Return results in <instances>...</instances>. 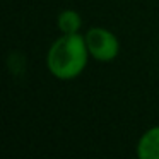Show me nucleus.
Wrapping results in <instances>:
<instances>
[{"label": "nucleus", "mask_w": 159, "mask_h": 159, "mask_svg": "<svg viewBox=\"0 0 159 159\" xmlns=\"http://www.w3.org/2000/svg\"><path fill=\"white\" fill-rule=\"evenodd\" d=\"M57 28L62 34H75L82 29V16L74 9H63L57 16Z\"/></svg>", "instance_id": "obj_4"}, {"label": "nucleus", "mask_w": 159, "mask_h": 159, "mask_svg": "<svg viewBox=\"0 0 159 159\" xmlns=\"http://www.w3.org/2000/svg\"><path fill=\"white\" fill-rule=\"evenodd\" d=\"M91 55L82 33L62 34L50 45L46 53L48 72L58 80L77 79L86 70Z\"/></svg>", "instance_id": "obj_1"}, {"label": "nucleus", "mask_w": 159, "mask_h": 159, "mask_svg": "<svg viewBox=\"0 0 159 159\" xmlns=\"http://www.w3.org/2000/svg\"><path fill=\"white\" fill-rule=\"evenodd\" d=\"M86 38V45L89 50L91 58L98 60V62H113L118 55H120V39L113 31L101 26H94L89 28L84 34Z\"/></svg>", "instance_id": "obj_2"}, {"label": "nucleus", "mask_w": 159, "mask_h": 159, "mask_svg": "<svg viewBox=\"0 0 159 159\" xmlns=\"http://www.w3.org/2000/svg\"><path fill=\"white\" fill-rule=\"evenodd\" d=\"M135 152L140 159H159V125L147 128L140 135Z\"/></svg>", "instance_id": "obj_3"}]
</instances>
